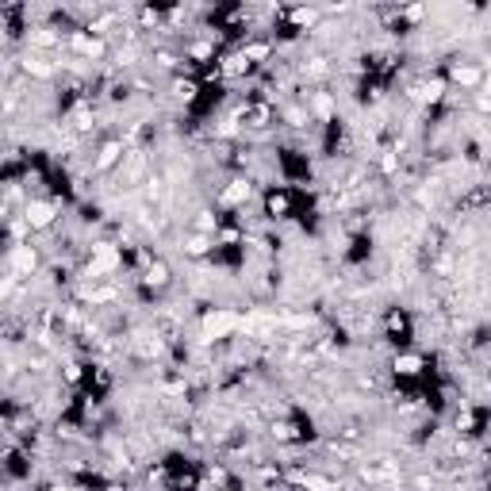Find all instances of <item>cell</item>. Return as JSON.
I'll list each match as a JSON object with an SVG mask.
<instances>
[{"label":"cell","instance_id":"1","mask_svg":"<svg viewBox=\"0 0 491 491\" xmlns=\"http://www.w3.org/2000/svg\"><path fill=\"white\" fill-rule=\"evenodd\" d=\"M54 223V207L35 200V204H27V227H50Z\"/></svg>","mask_w":491,"mask_h":491}]
</instances>
